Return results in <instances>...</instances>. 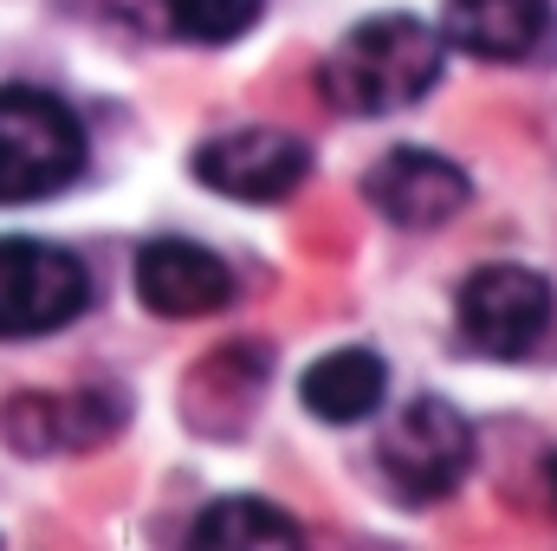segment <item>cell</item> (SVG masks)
<instances>
[{
    "label": "cell",
    "mask_w": 557,
    "mask_h": 551,
    "mask_svg": "<svg viewBox=\"0 0 557 551\" xmlns=\"http://www.w3.org/2000/svg\"><path fill=\"white\" fill-rule=\"evenodd\" d=\"M188 546L195 551H278V546H305L298 519L260 500V493H227L214 506H201V519L188 526Z\"/></svg>",
    "instance_id": "12"
},
{
    "label": "cell",
    "mask_w": 557,
    "mask_h": 551,
    "mask_svg": "<svg viewBox=\"0 0 557 551\" xmlns=\"http://www.w3.org/2000/svg\"><path fill=\"white\" fill-rule=\"evenodd\" d=\"M363 201H370L389 228L428 234V228H447V221L473 201V182H467L460 162L403 143V149H389L383 162L363 169Z\"/></svg>",
    "instance_id": "8"
},
{
    "label": "cell",
    "mask_w": 557,
    "mask_h": 551,
    "mask_svg": "<svg viewBox=\"0 0 557 551\" xmlns=\"http://www.w3.org/2000/svg\"><path fill=\"white\" fill-rule=\"evenodd\" d=\"M311 175V149L292 131L273 124H247V131H227V137H208L195 149V182L227 195V201H285L298 195V182Z\"/></svg>",
    "instance_id": "7"
},
{
    "label": "cell",
    "mask_w": 557,
    "mask_h": 551,
    "mask_svg": "<svg viewBox=\"0 0 557 551\" xmlns=\"http://www.w3.org/2000/svg\"><path fill=\"white\" fill-rule=\"evenodd\" d=\"M467 467H473V421L441 396L403 403L376 434V474L403 506L447 500L467 480Z\"/></svg>",
    "instance_id": "3"
},
{
    "label": "cell",
    "mask_w": 557,
    "mask_h": 551,
    "mask_svg": "<svg viewBox=\"0 0 557 551\" xmlns=\"http://www.w3.org/2000/svg\"><path fill=\"white\" fill-rule=\"evenodd\" d=\"M552 279L532 273V267H480L467 273L460 298H454V318H460V338L480 351V357H499V364H519L545 344L552 331Z\"/></svg>",
    "instance_id": "5"
},
{
    "label": "cell",
    "mask_w": 557,
    "mask_h": 551,
    "mask_svg": "<svg viewBox=\"0 0 557 551\" xmlns=\"http://www.w3.org/2000/svg\"><path fill=\"white\" fill-rule=\"evenodd\" d=\"M91 137L78 111L39 85H0V208L52 201L85 175Z\"/></svg>",
    "instance_id": "2"
},
{
    "label": "cell",
    "mask_w": 557,
    "mask_h": 551,
    "mask_svg": "<svg viewBox=\"0 0 557 551\" xmlns=\"http://www.w3.org/2000/svg\"><path fill=\"white\" fill-rule=\"evenodd\" d=\"M91 267L39 234H0V344L7 338H46L85 318Z\"/></svg>",
    "instance_id": "4"
},
{
    "label": "cell",
    "mask_w": 557,
    "mask_h": 551,
    "mask_svg": "<svg viewBox=\"0 0 557 551\" xmlns=\"http://www.w3.org/2000/svg\"><path fill=\"white\" fill-rule=\"evenodd\" d=\"M137 298L143 311L156 318H208V311H227L234 305V267L201 247V241H182V234H162L137 254Z\"/></svg>",
    "instance_id": "9"
},
{
    "label": "cell",
    "mask_w": 557,
    "mask_h": 551,
    "mask_svg": "<svg viewBox=\"0 0 557 551\" xmlns=\"http://www.w3.org/2000/svg\"><path fill=\"white\" fill-rule=\"evenodd\" d=\"M552 487H557V461H552Z\"/></svg>",
    "instance_id": "14"
},
{
    "label": "cell",
    "mask_w": 557,
    "mask_h": 551,
    "mask_svg": "<svg viewBox=\"0 0 557 551\" xmlns=\"http://www.w3.org/2000/svg\"><path fill=\"white\" fill-rule=\"evenodd\" d=\"M557 33L552 0H447L441 7V39L480 65H519L539 59Z\"/></svg>",
    "instance_id": "10"
},
{
    "label": "cell",
    "mask_w": 557,
    "mask_h": 551,
    "mask_svg": "<svg viewBox=\"0 0 557 551\" xmlns=\"http://www.w3.org/2000/svg\"><path fill=\"white\" fill-rule=\"evenodd\" d=\"M131 403L104 383L85 390H20L0 403V441L13 454H91L124 434Z\"/></svg>",
    "instance_id": "6"
},
{
    "label": "cell",
    "mask_w": 557,
    "mask_h": 551,
    "mask_svg": "<svg viewBox=\"0 0 557 551\" xmlns=\"http://www.w3.org/2000/svg\"><path fill=\"white\" fill-rule=\"evenodd\" d=\"M260 7H267V0H162L169 26H175L182 39H195V46H227V39H240V33L260 20Z\"/></svg>",
    "instance_id": "13"
},
{
    "label": "cell",
    "mask_w": 557,
    "mask_h": 551,
    "mask_svg": "<svg viewBox=\"0 0 557 551\" xmlns=\"http://www.w3.org/2000/svg\"><path fill=\"white\" fill-rule=\"evenodd\" d=\"M441 59H447V39L428 20L370 13L331 46V59L318 65V91L350 118H389L441 85Z\"/></svg>",
    "instance_id": "1"
},
{
    "label": "cell",
    "mask_w": 557,
    "mask_h": 551,
    "mask_svg": "<svg viewBox=\"0 0 557 551\" xmlns=\"http://www.w3.org/2000/svg\"><path fill=\"white\" fill-rule=\"evenodd\" d=\"M383 396H389V364L376 351H324L298 377V403L331 428H350V421L376 415Z\"/></svg>",
    "instance_id": "11"
}]
</instances>
